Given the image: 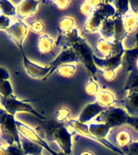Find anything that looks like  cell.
Returning a JSON list of instances; mask_svg holds the SVG:
<instances>
[{"instance_id":"obj_25","label":"cell","mask_w":138,"mask_h":155,"mask_svg":"<svg viewBox=\"0 0 138 155\" xmlns=\"http://www.w3.org/2000/svg\"><path fill=\"white\" fill-rule=\"evenodd\" d=\"M87 125L89 127L90 133L99 139H105L111 129L109 126L102 124L88 123Z\"/></svg>"},{"instance_id":"obj_7","label":"cell","mask_w":138,"mask_h":155,"mask_svg":"<svg viewBox=\"0 0 138 155\" xmlns=\"http://www.w3.org/2000/svg\"><path fill=\"white\" fill-rule=\"evenodd\" d=\"M99 33L103 38L116 43L122 42L127 36L122 18L117 15L104 23Z\"/></svg>"},{"instance_id":"obj_5","label":"cell","mask_w":138,"mask_h":155,"mask_svg":"<svg viewBox=\"0 0 138 155\" xmlns=\"http://www.w3.org/2000/svg\"><path fill=\"white\" fill-rule=\"evenodd\" d=\"M128 118L129 115L123 107L115 106L104 109L90 123L106 124L111 128L127 124Z\"/></svg>"},{"instance_id":"obj_20","label":"cell","mask_w":138,"mask_h":155,"mask_svg":"<svg viewBox=\"0 0 138 155\" xmlns=\"http://www.w3.org/2000/svg\"><path fill=\"white\" fill-rule=\"evenodd\" d=\"M123 28L125 30L127 36L135 33L138 29V15L129 10L124 15L121 17Z\"/></svg>"},{"instance_id":"obj_35","label":"cell","mask_w":138,"mask_h":155,"mask_svg":"<svg viewBox=\"0 0 138 155\" xmlns=\"http://www.w3.org/2000/svg\"><path fill=\"white\" fill-rule=\"evenodd\" d=\"M0 94L1 97L7 98L13 94V88L9 80H3L0 82Z\"/></svg>"},{"instance_id":"obj_19","label":"cell","mask_w":138,"mask_h":155,"mask_svg":"<svg viewBox=\"0 0 138 155\" xmlns=\"http://www.w3.org/2000/svg\"><path fill=\"white\" fill-rule=\"evenodd\" d=\"M122 104L129 116L138 117V92H127Z\"/></svg>"},{"instance_id":"obj_8","label":"cell","mask_w":138,"mask_h":155,"mask_svg":"<svg viewBox=\"0 0 138 155\" xmlns=\"http://www.w3.org/2000/svg\"><path fill=\"white\" fill-rule=\"evenodd\" d=\"M93 53L99 59H108L124 53L121 42L116 43L99 36L92 46Z\"/></svg>"},{"instance_id":"obj_1","label":"cell","mask_w":138,"mask_h":155,"mask_svg":"<svg viewBox=\"0 0 138 155\" xmlns=\"http://www.w3.org/2000/svg\"><path fill=\"white\" fill-rule=\"evenodd\" d=\"M35 131L44 140L57 143L61 152L72 154V135L68 131L65 124L58 123L54 119L48 118L35 128Z\"/></svg>"},{"instance_id":"obj_43","label":"cell","mask_w":138,"mask_h":155,"mask_svg":"<svg viewBox=\"0 0 138 155\" xmlns=\"http://www.w3.org/2000/svg\"><path fill=\"white\" fill-rule=\"evenodd\" d=\"M131 71H136V72L138 73V57L135 60L134 63H133V66H132V68H131V70L129 72H131Z\"/></svg>"},{"instance_id":"obj_45","label":"cell","mask_w":138,"mask_h":155,"mask_svg":"<svg viewBox=\"0 0 138 155\" xmlns=\"http://www.w3.org/2000/svg\"><path fill=\"white\" fill-rule=\"evenodd\" d=\"M58 155H72V154H66V153H65L63 152H60V153H58Z\"/></svg>"},{"instance_id":"obj_41","label":"cell","mask_w":138,"mask_h":155,"mask_svg":"<svg viewBox=\"0 0 138 155\" xmlns=\"http://www.w3.org/2000/svg\"><path fill=\"white\" fill-rule=\"evenodd\" d=\"M10 74L7 69L3 67H0V82L3 80H9Z\"/></svg>"},{"instance_id":"obj_33","label":"cell","mask_w":138,"mask_h":155,"mask_svg":"<svg viewBox=\"0 0 138 155\" xmlns=\"http://www.w3.org/2000/svg\"><path fill=\"white\" fill-rule=\"evenodd\" d=\"M0 10L2 15L5 16L16 15V7H15L12 2L7 0H0Z\"/></svg>"},{"instance_id":"obj_40","label":"cell","mask_w":138,"mask_h":155,"mask_svg":"<svg viewBox=\"0 0 138 155\" xmlns=\"http://www.w3.org/2000/svg\"><path fill=\"white\" fill-rule=\"evenodd\" d=\"M127 124H130L132 127H133L138 132V117L129 116V118L127 120Z\"/></svg>"},{"instance_id":"obj_16","label":"cell","mask_w":138,"mask_h":155,"mask_svg":"<svg viewBox=\"0 0 138 155\" xmlns=\"http://www.w3.org/2000/svg\"><path fill=\"white\" fill-rule=\"evenodd\" d=\"M104 110V107L99 106L96 102L88 104L82 109L77 120L82 124H88Z\"/></svg>"},{"instance_id":"obj_36","label":"cell","mask_w":138,"mask_h":155,"mask_svg":"<svg viewBox=\"0 0 138 155\" xmlns=\"http://www.w3.org/2000/svg\"><path fill=\"white\" fill-rule=\"evenodd\" d=\"M29 28H30L31 31L35 32L36 34H41L42 35L44 31L45 26H44V24L41 19H37L33 20V21H31L29 24Z\"/></svg>"},{"instance_id":"obj_27","label":"cell","mask_w":138,"mask_h":155,"mask_svg":"<svg viewBox=\"0 0 138 155\" xmlns=\"http://www.w3.org/2000/svg\"><path fill=\"white\" fill-rule=\"evenodd\" d=\"M77 28L76 20L72 16H64L60 19L58 24V32L66 33Z\"/></svg>"},{"instance_id":"obj_17","label":"cell","mask_w":138,"mask_h":155,"mask_svg":"<svg viewBox=\"0 0 138 155\" xmlns=\"http://www.w3.org/2000/svg\"><path fill=\"white\" fill-rule=\"evenodd\" d=\"M123 54L116 56L114 58H108V59H99L95 56H93L94 62L98 68V70H118L120 66L122 65V59Z\"/></svg>"},{"instance_id":"obj_30","label":"cell","mask_w":138,"mask_h":155,"mask_svg":"<svg viewBox=\"0 0 138 155\" xmlns=\"http://www.w3.org/2000/svg\"><path fill=\"white\" fill-rule=\"evenodd\" d=\"M111 4L112 5L116 10L117 15L122 17L130 10V4L129 1H121V0H115V1H110Z\"/></svg>"},{"instance_id":"obj_15","label":"cell","mask_w":138,"mask_h":155,"mask_svg":"<svg viewBox=\"0 0 138 155\" xmlns=\"http://www.w3.org/2000/svg\"><path fill=\"white\" fill-rule=\"evenodd\" d=\"M39 3V1L35 0H24L20 2L16 7V17L22 20L34 15L38 9Z\"/></svg>"},{"instance_id":"obj_4","label":"cell","mask_w":138,"mask_h":155,"mask_svg":"<svg viewBox=\"0 0 138 155\" xmlns=\"http://www.w3.org/2000/svg\"><path fill=\"white\" fill-rule=\"evenodd\" d=\"M15 120H16L14 116L7 113L4 109H2L0 112V135L6 141L7 145H14L15 144L22 150L20 136Z\"/></svg>"},{"instance_id":"obj_13","label":"cell","mask_w":138,"mask_h":155,"mask_svg":"<svg viewBox=\"0 0 138 155\" xmlns=\"http://www.w3.org/2000/svg\"><path fill=\"white\" fill-rule=\"evenodd\" d=\"M74 62L78 63V59H77V53H76L74 49L73 48V47L65 48V49H62L60 54L55 58V60L49 64V66L51 67V70L49 74H48V76L45 78V79H47L52 74L55 72L57 68L59 67L60 65H63V64Z\"/></svg>"},{"instance_id":"obj_47","label":"cell","mask_w":138,"mask_h":155,"mask_svg":"<svg viewBox=\"0 0 138 155\" xmlns=\"http://www.w3.org/2000/svg\"><path fill=\"white\" fill-rule=\"evenodd\" d=\"M0 15H2V13H1V10H0Z\"/></svg>"},{"instance_id":"obj_6","label":"cell","mask_w":138,"mask_h":155,"mask_svg":"<svg viewBox=\"0 0 138 155\" xmlns=\"http://www.w3.org/2000/svg\"><path fill=\"white\" fill-rule=\"evenodd\" d=\"M0 104L7 113L11 114L12 116H15L17 112H28V113L32 114L43 121L49 118V117H45L39 114L34 109L33 107L29 104L28 100H19L14 94H12L11 96L7 97V98L1 97Z\"/></svg>"},{"instance_id":"obj_46","label":"cell","mask_w":138,"mask_h":155,"mask_svg":"<svg viewBox=\"0 0 138 155\" xmlns=\"http://www.w3.org/2000/svg\"><path fill=\"white\" fill-rule=\"evenodd\" d=\"M1 105V104H0ZM1 110H2V108H1V106H0V112H1Z\"/></svg>"},{"instance_id":"obj_42","label":"cell","mask_w":138,"mask_h":155,"mask_svg":"<svg viewBox=\"0 0 138 155\" xmlns=\"http://www.w3.org/2000/svg\"><path fill=\"white\" fill-rule=\"evenodd\" d=\"M129 4H130V9L138 15V0L129 1Z\"/></svg>"},{"instance_id":"obj_2","label":"cell","mask_w":138,"mask_h":155,"mask_svg":"<svg viewBox=\"0 0 138 155\" xmlns=\"http://www.w3.org/2000/svg\"><path fill=\"white\" fill-rule=\"evenodd\" d=\"M116 14V10L110 1H103L94 14L87 18L83 31L87 34L99 33L104 23L115 16Z\"/></svg>"},{"instance_id":"obj_18","label":"cell","mask_w":138,"mask_h":155,"mask_svg":"<svg viewBox=\"0 0 138 155\" xmlns=\"http://www.w3.org/2000/svg\"><path fill=\"white\" fill-rule=\"evenodd\" d=\"M95 102L99 106L105 108L115 107L117 103L116 94L107 88H101L100 91L95 96Z\"/></svg>"},{"instance_id":"obj_31","label":"cell","mask_w":138,"mask_h":155,"mask_svg":"<svg viewBox=\"0 0 138 155\" xmlns=\"http://www.w3.org/2000/svg\"><path fill=\"white\" fill-rule=\"evenodd\" d=\"M123 50H130L133 48H138V29L135 33L128 35L122 42Z\"/></svg>"},{"instance_id":"obj_38","label":"cell","mask_w":138,"mask_h":155,"mask_svg":"<svg viewBox=\"0 0 138 155\" xmlns=\"http://www.w3.org/2000/svg\"><path fill=\"white\" fill-rule=\"evenodd\" d=\"M11 19L9 17L0 15V30H7L11 25Z\"/></svg>"},{"instance_id":"obj_12","label":"cell","mask_w":138,"mask_h":155,"mask_svg":"<svg viewBox=\"0 0 138 155\" xmlns=\"http://www.w3.org/2000/svg\"><path fill=\"white\" fill-rule=\"evenodd\" d=\"M23 55V62H24V69L26 70V73L33 78H39V79L44 80L45 78L48 76L51 70V67L49 65L47 66H41L36 63L32 62L27 58L24 54V50L21 51Z\"/></svg>"},{"instance_id":"obj_37","label":"cell","mask_w":138,"mask_h":155,"mask_svg":"<svg viewBox=\"0 0 138 155\" xmlns=\"http://www.w3.org/2000/svg\"><path fill=\"white\" fill-rule=\"evenodd\" d=\"M123 153L127 155H138V141L123 148Z\"/></svg>"},{"instance_id":"obj_34","label":"cell","mask_w":138,"mask_h":155,"mask_svg":"<svg viewBox=\"0 0 138 155\" xmlns=\"http://www.w3.org/2000/svg\"><path fill=\"white\" fill-rule=\"evenodd\" d=\"M0 155H25L17 145L0 144Z\"/></svg>"},{"instance_id":"obj_29","label":"cell","mask_w":138,"mask_h":155,"mask_svg":"<svg viewBox=\"0 0 138 155\" xmlns=\"http://www.w3.org/2000/svg\"><path fill=\"white\" fill-rule=\"evenodd\" d=\"M100 90H101L100 84L97 82V80L93 76L90 75L85 87L86 93L90 96H96L97 94L100 91Z\"/></svg>"},{"instance_id":"obj_28","label":"cell","mask_w":138,"mask_h":155,"mask_svg":"<svg viewBox=\"0 0 138 155\" xmlns=\"http://www.w3.org/2000/svg\"><path fill=\"white\" fill-rule=\"evenodd\" d=\"M123 91L138 92V73L131 71L128 73V76L123 88Z\"/></svg>"},{"instance_id":"obj_21","label":"cell","mask_w":138,"mask_h":155,"mask_svg":"<svg viewBox=\"0 0 138 155\" xmlns=\"http://www.w3.org/2000/svg\"><path fill=\"white\" fill-rule=\"evenodd\" d=\"M118 74V70H98L95 74L93 77L97 80V82H99L100 86H102L103 88L104 87L105 83H109L115 81V79L117 77Z\"/></svg>"},{"instance_id":"obj_14","label":"cell","mask_w":138,"mask_h":155,"mask_svg":"<svg viewBox=\"0 0 138 155\" xmlns=\"http://www.w3.org/2000/svg\"><path fill=\"white\" fill-rule=\"evenodd\" d=\"M82 39L78 28L74 29L73 31L66 33L58 32V36L55 40V45L62 49L71 48Z\"/></svg>"},{"instance_id":"obj_3","label":"cell","mask_w":138,"mask_h":155,"mask_svg":"<svg viewBox=\"0 0 138 155\" xmlns=\"http://www.w3.org/2000/svg\"><path fill=\"white\" fill-rule=\"evenodd\" d=\"M109 143L120 150L138 141V132L128 124L111 128L105 138Z\"/></svg>"},{"instance_id":"obj_9","label":"cell","mask_w":138,"mask_h":155,"mask_svg":"<svg viewBox=\"0 0 138 155\" xmlns=\"http://www.w3.org/2000/svg\"><path fill=\"white\" fill-rule=\"evenodd\" d=\"M73 48L77 53L78 62L82 63L85 65V67L88 70V73L94 76L95 73L98 71V68L96 67L94 62V59H93L94 53L91 46L89 45L87 41L82 38L81 41L73 46Z\"/></svg>"},{"instance_id":"obj_24","label":"cell","mask_w":138,"mask_h":155,"mask_svg":"<svg viewBox=\"0 0 138 155\" xmlns=\"http://www.w3.org/2000/svg\"><path fill=\"white\" fill-rule=\"evenodd\" d=\"M103 1H96V0H86L82 2L79 6V12L82 15L87 18L90 17L94 13L101 5Z\"/></svg>"},{"instance_id":"obj_10","label":"cell","mask_w":138,"mask_h":155,"mask_svg":"<svg viewBox=\"0 0 138 155\" xmlns=\"http://www.w3.org/2000/svg\"><path fill=\"white\" fill-rule=\"evenodd\" d=\"M28 31V26L20 19L12 23L8 28L6 30L7 36L13 41L18 48L23 51V43L26 38Z\"/></svg>"},{"instance_id":"obj_22","label":"cell","mask_w":138,"mask_h":155,"mask_svg":"<svg viewBox=\"0 0 138 155\" xmlns=\"http://www.w3.org/2000/svg\"><path fill=\"white\" fill-rule=\"evenodd\" d=\"M21 147L25 155H39L41 154L44 148L36 143H34L27 138L20 137Z\"/></svg>"},{"instance_id":"obj_26","label":"cell","mask_w":138,"mask_h":155,"mask_svg":"<svg viewBox=\"0 0 138 155\" xmlns=\"http://www.w3.org/2000/svg\"><path fill=\"white\" fill-rule=\"evenodd\" d=\"M77 62L67 63V64H63V65H60L59 67L57 68V70H55V73L61 76V77L70 78L74 76L76 72H77Z\"/></svg>"},{"instance_id":"obj_39","label":"cell","mask_w":138,"mask_h":155,"mask_svg":"<svg viewBox=\"0 0 138 155\" xmlns=\"http://www.w3.org/2000/svg\"><path fill=\"white\" fill-rule=\"evenodd\" d=\"M52 3L55 5L59 10L63 11V10L67 9L70 3H71V2L70 0H56V1H53Z\"/></svg>"},{"instance_id":"obj_48","label":"cell","mask_w":138,"mask_h":155,"mask_svg":"<svg viewBox=\"0 0 138 155\" xmlns=\"http://www.w3.org/2000/svg\"><path fill=\"white\" fill-rule=\"evenodd\" d=\"M39 155H42V153H41V154H39Z\"/></svg>"},{"instance_id":"obj_49","label":"cell","mask_w":138,"mask_h":155,"mask_svg":"<svg viewBox=\"0 0 138 155\" xmlns=\"http://www.w3.org/2000/svg\"><path fill=\"white\" fill-rule=\"evenodd\" d=\"M0 133H1V132H0Z\"/></svg>"},{"instance_id":"obj_11","label":"cell","mask_w":138,"mask_h":155,"mask_svg":"<svg viewBox=\"0 0 138 155\" xmlns=\"http://www.w3.org/2000/svg\"><path fill=\"white\" fill-rule=\"evenodd\" d=\"M15 123H16L17 128H18V131H19V135L23 137L27 138L28 140H31L32 142L36 143L38 144L41 146L45 149L48 152H49L51 153V155H58V153H56L55 151H53L49 145H48V143L45 140H44L43 138L40 137L38 133H36L35 129L30 128L29 126L24 124V123H22L21 121L19 120H15Z\"/></svg>"},{"instance_id":"obj_23","label":"cell","mask_w":138,"mask_h":155,"mask_svg":"<svg viewBox=\"0 0 138 155\" xmlns=\"http://www.w3.org/2000/svg\"><path fill=\"white\" fill-rule=\"evenodd\" d=\"M55 46V40L48 36V34L43 33L39 36L38 48L41 54H46L53 50Z\"/></svg>"},{"instance_id":"obj_32","label":"cell","mask_w":138,"mask_h":155,"mask_svg":"<svg viewBox=\"0 0 138 155\" xmlns=\"http://www.w3.org/2000/svg\"><path fill=\"white\" fill-rule=\"evenodd\" d=\"M70 116H71V113H70V109L65 107H61L56 111L54 120L58 123L67 124L70 120Z\"/></svg>"},{"instance_id":"obj_44","label":"cell","mask_w":138,"mask_h":155,"mask_svg":"<svg viewBox=\"0 0 138 155\" xmlns=\"http://www.w3.org/2000/svg\"><path fill=\"white\" fill-rule=\"evenodd\" d=\"M79 155H97L96 153L91 150H82V152L80 153Z\"/></svg>"}]
</instances>
